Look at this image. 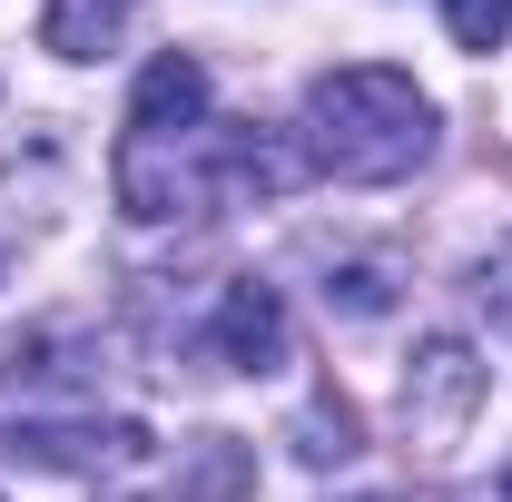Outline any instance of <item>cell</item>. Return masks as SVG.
<instances>
[{"label": "cell", "instance_id": "cell-3", "mask_svg": "<svg viewBox=\"0 0 512 502\" xmlns=\"http://www.w3.org/2000/svg\"><path fill=\"white\" fill-rule=\"evenodd\" d=\"M119 207L138 227H168V217H197L207 207V178H217V128H188V138H119Z\"/></svg>", "mask_w": 512, "mask_h": 502}, {"label": "cell", "instance_id": "cell-11", "mask_svg": "<svg viewBox=\"0 0 512 502\" xmlns=\"http://www.w3.org/2000/svg\"><path fill=\"white\" fill-rule=\"evenodd\" d=\"M325 306H345V315H384V306H394V286H384V266H335V276H325Z\"/></svg>", "mask_w": 512, "mask_h": 502}, {"label": "cell", "instance_id": "cell-4", "mask_svg": "<svg viewBox=\"0 0 512 502\" xmlns=\"http://www.w3.org/2000/svg\"><path fill=\"white\" fill-rule=\"evenodd\" d=\"M483 355L463 345V335H424L414 345V365H404V434L424 443V453H453V443L473 434V414H483Z\"/></svg>", "mask_w": 512, "mask_h": 502}, {"label": "cell", "instance_id": "cell-13", "mask_svg": "<svg viewBox=\"0 0 512 502\" xmlns=\"http://www.w3.org/2000/svg\"><path fill=\"white\" fill-rule=\"evenodd\" d=\"M355 502H384V493H355Z\"/></svg>", "mask_w": 512, "mask_h": 502}, {"label": "cell", "instance_id": "cell-5", "mask_svg": "<svg viewBox=\"0 0 512 502\" xmlns=\"http://www.w3.org/2000/svg\"><path fill=\"white\" fill-rule=\"evenodd\" d=\"M207 345H217V365H237V375H276L286 365V296L276 286H256V276H237L227 296H217V315H207Z\"/></svg>", "mask_w": 512, "mask_h": 502}, {"label": "cell", "instance_id": "cell-2", "mask_svg": "<svg viewBox=\"0 0 512 502\" xmlns=\"http://www.w3.org/2000/svg\"><path fill=\"white\" fill-rule=\"evenodd\" d=\"M0 453L50 473L99 453V375L69 365V335H30L0 355Z\"/></svg>", "mask_w": 512, "mask_h": 502}, {"label": "cell", "instance_id": "cell-7", "mask_svg": "<svg viewBox=\"0 0 512 502\" xmlns=\"http://www.w3.org/2000/svg\"><path fill=\"white\" fill-rule=\"evenodd\" d=\"M128 10H138V0H50V20H40V40H50L60 60H99V50H119Z\"/></svg>", "mask_w": 512, "mask_h": 502}, {"label": "cell", "instance_id": "cell-8", "mask_svg": "<svg viewBox=\"0 0 512 502\" xmlns=\"http://www.w3.org/2000/svg\"><path fill=\"white\" fill-rule=\"evenodd\" d=\"M247 473H256V463L237 453V443L207 434V443H197V463L178 473V502H227V493H247Z\"/></svg>", "mask_w": 512, "mask_h": 502}, {"label": "cell", "instance_id": "cell-6", "mask_svg": "<svg viewBox=\"0 0 512 502\" xmlns=\"http://www.w3.org/2000/svg\"><path fill=\"white\" fill-rule=\"evenodd\" d=\"M128 128L138 138H188V128H207V69L188 50H158V60L138 69V89H128Z\"/></svg>", "mask_w": 512, "mask_h": 502}, {"label": "cell", "instance_id": "cell-9", "mask_svg": "<svg viewBox=\"0 0 512 502\" xmlns=\"http://www.w3.org/2000/svg\"><path fill=\"white\" fill-rule=\"evenodd\" d=\"M296 453H306V463H345V453H355V404H345V394H316V404L296 414Z\"/></svg>", "mask_w": 512, "mask_h": 502}, {"label": "cell", "instance_id": "cell-12", "mask_svg": "<svg viewBox=\"0 0 512 502\" xmlns=\"http://www.w3.org/2000/svg\"><path fill=\"white\" fill-rule=\"evenodd\" d=\"M503 502H512V463H503Z\"/></svg>", "mask_w": 512, "mask_h": 502}, {"label": "cell", "instance_id": "cell-10", "mask_svg": "<svg viewBox=\"0 0 512 502\" xmlns=\"http://www.w3.org/2000/svg\"><path fill=\"white\" fill-rule=\"evenodd\" d=\"M444 30L463 50H503L512 40V0H444Z\"/></svg>", "mask_w": 512, "mask_h": 502}, {"label": "cell", "instance_id": "cell-1", "mask_svg": "<svg viewBox=\"0 0 512 502\" xmlns=\"http://www.w3.org/2000/svg\"><path fill=\"white\" fill-rule=\"evenodd\" d=\"M306 158L345 188H394L434 158V99L384 60L325 69L306 89Z\"/></svg>", "mask_w": 512, "mask_h": 502}, {"label": "cell", "instance_id": "cell-14", "mask_svg": "<svg viewBox=\"0 0 512 502\" xmlns=\"http://www.w3.org/2000/svg\"><path fill=\"white\" fill-rule=\"evenodd\" d=\"M503 315H512V286H503Z\"/></svg>", "mask_w": 512, "mask_h": 502}]
</instances>
